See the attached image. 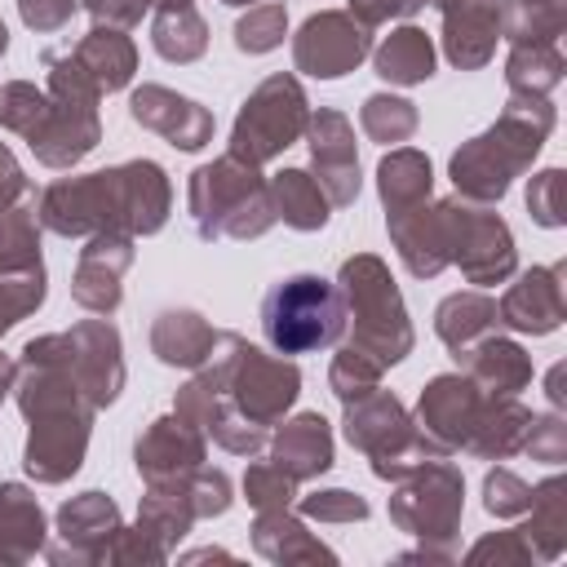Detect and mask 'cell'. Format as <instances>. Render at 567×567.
<instances>
[{
    "instance_id": "cell-1",
    "label": "cell",
    "mask_w": 567,
    "mask_h": 567,
    "mask_svg": "<svg viewBox=\"0 0 567 567\" xmlns=\"http://www.w3.org/2000/svg\"><path fill=\"white\" fill-rule=\"evenodd\" d=\"M346 328V297L323 275H284L261 297V332L279 354L328 350Z\"/></svg>"
}]
</instances>
